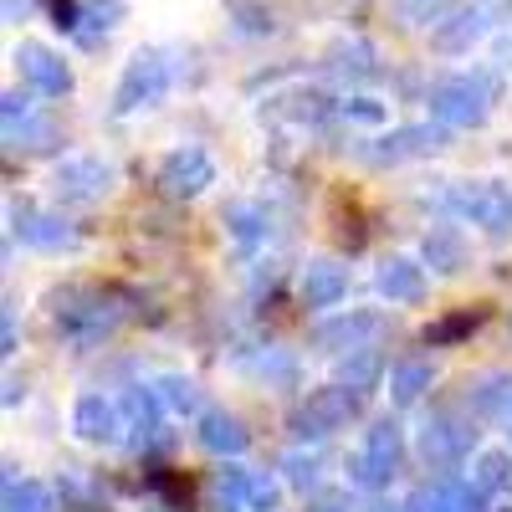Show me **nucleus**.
<instances>
[{
    "mask_svg": "<svg viewBox=\"0 0 512 512\" xmlns=\"http://www.w3.org/2000/svg\"><path fill=\"white\" fill-rule=\"evenodd\" d=\"M487 77H451V82H436L431 88V113L451 128H477L487 118Z\"/></svg>",
    "mask_w": 512,
    "mask_h": 512,
    "instance_id": "f257e3e1",
    "label": "nucleus"
},
{
    "mask_svg": "<svg viewBox=\"0 0 512 512\" xmlns=\"http://www.w3.org/2000/svg\"><path fill=\"white\" fill-rule=\"evenodd\" d=\"M364 405V390H354V384H328V390H313L303 400V410H297V425H303V436H328L338 431V425H349Z\"/></svg>",
    "mask_w": 512,
    "mask_h": 512,
    "instance_id": "f03ea898",
    "label": "nucleus"
},
{
    "mask_svg": "<svg viewBox=\"0 0 512 512\" xmlns=\"http://www.w3.org/2000/svg\"><path fill=\"white\" fill-rule=\"evenodd\" d=\"M451 205H456V216H466L482 231H507L512 226V190L497 185V180H466V185H456Z\"/></svg>",
    "mask_w": 512,
    "mask_h": 512,
    "instance_id": "7ed1b4c3",
    "label": "nucleus"
},
{
    "mask_svg": "<svg viewBox=\"0 0 512 512\" xmlns=\"http://www.w3.org/2000/svg\"><path fill=\"white\" fill-rule=\"evenodd\" d=\"M164 88H169V62H164L159 52H139L134 62L123 67V77H118L113 108H118V113L149 108V103H159V98H164Z\"/></svg>",
    "mask_w": 512,
    "mask_h": 512,
    "instance_id": "20e7f679",
    "label": "nucleus"
},
{
    "mask_svg": "<svg viewBox=\"0 0 512 512\" xmlns=\"http://www.w3.org/2000/svg\"><path fill=\"white\" fill-rule=\"evenodd\" d=\"M52 190L57 200L67 205H93L113 190V164L93 159V154H77V159H62L57 164V175H52Z\"/></svg>",
    "mask_w": 512,
    "mask_h": 512,
    "instance_id": "39448f33",
    "label": "nucleus"
},
{
    "mask_svg": "<svg viewBox=\"0 0 512 512\" xmlns=\"http://www.w3.org/2000/svg\"><path fill=\"white\" fill-rule=\"evenodd\" d=\"M395 466H400V431L384 420V425H374V431H369L364 451L349 456V477L359 487H384V482L395 477Z\"/></svg>",
    "mask_w": 512,
    "mask_h": 512,
    "instance_id": "423d86ee",
    "label": "nucleus"
},
{
    "mask_svg": "<svg viewBox=\"0 0 512 512\" xmlns=\"http://www.w3.org/2000/svg\"><path fill=\"white\" fill-rule=\"evenodd\" d=\"M210 180H216V164H210V154L195 149V144L175 149V154L159 164V190H164L169 200H190V195H200Z\"/></svg>",
    "mask_w": 512,
    "mask_h": 512,
    "instance_id": "0eeeda50",
    "label": "nucleus"
},
{
    "mask_svg": "<svg viewBox=\"0 0 512 512\" xmlns=\"http://www.w3.org/2000/svg\"><path fill=\"white\" fill-rule=\"evenodd\" d=\"M472 425H461L456 415H436L431 425L420 431V456L431 466H456L466 451H472Z\"/></svg>",
    "mask_w": 512,
    "mask_h": 512,
    "instance_id": "6e6552de",
    "label": "nucleus"
},
{
    "mask_svg": "<svg viewBox=\"0 0 512 512\" xmlns=\"http://www.w3.org/2000/svg\"><path fill=\"white\" fill-rule=\"evenodd\" d=\"M16 62H21V72H26V82H31L36 93L62 98V93L72 88V72H67V62H62L57 52H47V47H36V41H26V47L16 52Z\"/></svg>",
    "mask_w": 512,
    "mask_h": 512,
    "instance_id": "1a4fd4ad",
    "label": "nucleus"
},
{
    "mask_svg": "<svg viewBox=\"0 0 512 512\" xmlns=\"http://www.w3.org/2000/svg\"><path fill=\"white\" fill-rule=\"evenodd\" d=\"M379 328H384L379 313H349V318H333V323L313 328V344L328 349V354H354V349H364V338H374Z\"/></svg>",
    "mask_w": 512,
    "mask_h": 512,
    "instance_id": "9d476101",
    "label": "nucleus"
},
{
    "mask_svg": "<svg viewBox=\"0 0 512 512\" xmlns=\"http://www.w3.org/2000/svg\"><path fill=\"white\" fill-rule=\"evenodd\" d=\"M72 425H77L82 441L108 446V441H118V431H123V415H118V405L103 400V395H82L77 410H72Z\"/></svg>",
    "mask_w": 512,
    "mask_h": 512,
    "instance_id": "9b49d317",
    "label": "nucleus"
},
{
    "mask_svg": "<svg viewBox=\"0 0 512 512\" xmlns=\"http://www.w3.org/2000/svg\"><path fill=\"white\" fill-rule=\"evenodd\" d=\"M344 292H349V272L333 267V262H313L303 272V282H297V297H303L308 308H333Z\"/></svg>",
    "mask_w": 512,
    "mask_h": 512,
    "instance_id": "f8f14e48",
    "label": "nucleus"
},
{
    "mask_svg": "<svg viewBox=\"0 0 512 512\" xmlns=\"http://www.w3.org/2000/svg\"><path fill=\"white\" fill-rule=\"evenodd\" d=\"M492 11H497V6H466V11H456L446 26H436V47H441V52H466V47H472V41L492 26Z\"/></svg>",
    "mask_w": 512,
    "mask_h": 512,
    "instance_id": "ddd939ff",
    "label": "nucleus"
},
{
    "mask_svg": "<svg viewBox=\"0 0 512 512\" xmlns=\"http://www.w3.org/2000/svg\"><path fill=\"white\" fill-rule=\"evenodd\" d=\"M379 292L390 297V303H420V292H425V267L405 262V256H390V262L379 267Z\"/></svg>",
    "mask_w": 512,
    "mask_h": 512,
    "instance_id": "4468645a",
    "label": "nucleus"
},
{
    "mask_svg": "<svg viewBox=\"0 0 512 512\" xmlns=\"http://www.w3.org/2000/svg\"><path fill=\"white\" fill-rule=\"evenodd\" d=\"M482 487L472 482H441V487H425L420 492V502H415V512H482Z\"/></svg>",
    "mask_w": 512,
    "mask_h": 512,
    "instance_id": "2eb2a0df",
    "label": "nucleus"
},
{
    "mask_svg": "<svg viewBox=\"0 0 512 512\" xmlns=\"http://www.w3.org/2000/svg\"><path fill=\"white\" fill-rule=\"evenodd\" d=\"M436 149H441V134H436V128H400V134H390L369 159L400 164V159H420V154H436Z\"/></svg>",
    "mask_w": 512,
    "mask_h": 512,
    "instance_id": "dca6fc26",
    "label": "nucleus"
},
{
    "mask_svg": "<svg viewBox=\"0 0 512 512\" xmlns=\"http://www.w3.org/2000/svg\"><path fill=\"white\" fill-rule=\"evenodd\" d=\"M200 446H205V451H216V456H236V451H246L241 420L226 415V410H210V415L200 420Z\"/></svg>",
    "mask_w": 512,
    "mask_h": 512,
    "instance_id": "f3484780",
    "label": "nucleus"
},
{
    "mask_svg": "<svg viewBox=\"0 0 512 512\" xmlns=\"http://www.w3.org/2000/svg\"><path fill=\"white\" fill-rule=\"evenodd\" d=\"M482 323H487V308H482V303H477V308H461V313H451V318H441V323L425 328V344H456V338L477 333Z\"/></svg>",
    "mask_w": 512,
    "mask_h": 512,
    "instance_id": "a211bd4d",
    "label": "nucleus"
},
{
    "mask_svg": "<svg viewBox=\"0 0 512 512\" xmlns=\"http://www.w3.org/2000/svg\"><path fill=\"white\" fill-rule=\"evenodd\" d=\"M425 262H431L436 272H461L466 267V246L456 231H431L425 236Z\"/></svg>",
    "mask_w": 512,
    "mask_h": 512,
    "instance_id": "6ab92c4d",
    "label": "nucleus"
},
{
    "mask_svg": "<svg viewBox=\"0 0 512 512\" xmlns=\"http://www.w3.org/2000/svg\"><path fill=\"white\" fill-rule=\"evenodd\" d=\"M425 390H431V364H420V359H410V364H395V374H390V395H395L400 405L420 400Z\"/></svg>",
    "mask_w": 512,
    "mask_h": 512,
    "instance_id": "aec40b11",
    "label": "nucleus"
},
{
    "mask_svg": "<svg viewBox=\"0 0 512 512\" xmlns=\"http://www.w3.org/2000/svg\"><path fill=\"white\" fill-rule=\"evenodd\" d=\"M472 482H477L487 497H492V492H507V487H512V456H507V451H487V456H477Z\"/></svg>",
    "mask_w": 512,
    "mask_h": 512,
    "instance_id": "412c9836",
    "label": "nucleus"
},
{
    "mask_svg": "<svg viewBox=\"0 0 512 512\" xmlns=\"http://www.w3.org/2000/svg\"><path fill=\"white\" fill-rule=\"evenodd\" d=\"M16 231H21V241H31V246H72L67 221H52V216H26V221H16Z\"/></svg>",
    "mask_w": 512,
    "mask_h": 512,
    "instance_id": "4be33fe9",
    "label": "nucleus"
},
{
    "mask_svg": "<svg viewBox=\"0 0 512 512\" xmlns=\"http://www.w3.org/2000/svg\"><path fill=\"white\" fill-rule=\"evenodd\" d=\"M379 369H384V359H379L374 349H354V354L344 359V369H338V379L354 384V390H369V384L379 379Z\"/></svg>",
    "mask_w": 512,
    "mask_h": 512,
    "instance_id": "5701e85b",
    "label": "nucleus"
},
{
    "mask_svg": "<svg viewBox=\"0 0 512 512\" xmlns=\"http://www.w3.org/2000/svg\"><path fill=\"white\" fill-rule=\"evenodd\" d=\"M6 512H52V492L41 482H6Z\"/></svg>",
    "mask_w": 512,
    "mask_h": 512,
    "instance_id": "b1692460",
    "label": "nucleus"
},
{
    "mask_svg": "<svg viewBox=\"0 0 512 512\" xmlns=\"http://www.w3.org/2000/svg\"><path fill=\"white\" fill-rule=\"evenodd\" d=\"M123 410H128V420H134V431H139V441H149L159 425H154V395H144V390H128L123 395Z\"/></svg>",
    "mask_w": 512,
    "mask_h": 512,
    "instance_id": "393cba45",
    "label": "nucleus"
},
{
    "mask_svg": "<svg viewBox=\"0 0 512 512\" xmlns=\"http://www.w3.org/2000/svg\"><path fill=\"white\" fill-rule=\"evenodd\" d=\"M159 400H164L169 410H180V415H185V410H195L200 395H195V384H190V379H159Z\"/></svg>",
    "mask_w": 512,
    "mask_h": 512,
    "instance_id": "a878e982",
    "label": "nucleus"
},
{
    "mask_svg": "<svg viewBox=\"0 0 512 512\" xmlns=\"http://www.w3.org/2000/svg\"><path fill=\"white\" fill-rule=\"evenodd\" d=\"M246 472H241V466H221V472H216V492H221V502H246Z\"/></svg>",
    "mask_w": 512,
    "mask_h": 512,
    "instance_id": "bb28decb",
    "label": "nucleus"
},
{
    "mask_svg": "<svg viewBox=\"0 0 512 512\" xmlns=\"http://www.w3.org/2000/svg\"><path fill=\"white\" fill-rule=\"evenodd\" d=\"M154 487L164 492L169 507H185L190 502V477H169V472H154Z\"/></svg>",
    "mask_w": 512,
    "mask_h": 512,
    "instance_id": "cd10ccee",
    "label": "nucleus"
},
{
    "mask_svg": "<svg viewBox=\"0 0 512 512\" xmlns=\"http://www.w3.org/2000/svg\"><path fill=\"white\" fill-rule=\"evenodd\" d=\"M338 72H344V77H369L374 67H369V47H359V41H354V47H344V52H338Z\"/></svg>",
    "mask_w": 512,
    "mask_h": 512,
    "instance_id": "c85d7f7f",
    "label": "nucleus"
},
{
    "mask_svg": "<svg viewBox=\"0 0 512 512\" xmlns=\"http://www.w3.org/2000/svg\"><path fill=\"white\" fill-rule=\"evenodd\" d=\"M272 502H277V487H272L267 477H251V482H246V507H251V512H272Z\"/></svg>",
    "mask_w": 512,
    "mask_h": 512,
    "instance_id": "c756f323",
    "label": "nucleus"
},
{
    "mask_svg": "<svg viewBox=\"0 0 512 512\" xmlns=\"http://www.w3.org/2000/svg\"><path fill=\"white\" fill-rule=\"evenodd\" d=\"M226 221H231L236 241H256V210H251V205H236V210H231Z\"/></svg>",
    "mask_w": 512,
    "mask_h": 512,
    "instance_id": "7c9ffc66",
    "label": "nucleus"
},
{
    "mask_svg": "<svg viewBox=\"0 0 512 512\" xmlns=\"http://www.w3.org/2000/svg\"><path fill=\"white\" fill-rule=\"evenodd\" d=\"M82 11H88V16H93V26H103V31L118 21V6H113V0H82Z\"/></svg>",
    "mask_w": 512,
    "mask_h": 512,
    "instance_id": "2f4dec72",
    "label": "nucleus"
},
{
    "mask_svg": "<svg viewBox=\"0 0 512 512\" xmlns=\"http://www.w3.org/2000/svg\"><path fill=\"white\" fill-rule=\"evenodd\" d=\"M349 118H359V123H379L384 108H379L374 98H354V103H349Z\"/></svg>",
    "mask_w": 512,
    "mask_h": 512,
    "instance_id": "473e14b6",
    "label": "nucleus"
},
{
    "mask_svg": "<svg viewBox=\"0 0 512 512\" xmlns=\"http://www.w3.org/2000/svg\"><path fill=\"white\" fill-rule=\"evenodd\" d=\"M287 472H292V482H297V487H308V482H313V461L292 456V461H287Z\"/></svg>",
    "mask_w": 512,
    "mask_h": 512,
    "instance_id": "72a5a7b5",
    "label": "nucleus"
},
{
    "mask_svg": "<svg viewBox=\"0 0 512 512\" xmlns=\"http://www.w3.org/2000/svg\"><path fill=\"white\" fill-rule=\"evenodd\" d=\"M16 118H26V98L21 93H6V128L16 134Z\"/></svg>",
    "mask_w": 512,
    "mask_h": 512,
    "instance_id": "f704fd0d",
    "label": "nucleus"
},
{
    "mask_svg": "<svg viewBox=\"0 0 512 512\" xmlns=\"http://www.w3.org/2000/svg\"><path fill=\"white\" fill-rule=\"evenodd\" d=\"M26 11H31V0H6V16H11V21L26 16Z\"/></svg>",
    "mask_w": 512,
    "mask_h": 512,
    "instance_id": "c9c22d12",
    "label": "nucleus"
},
{
    "mask_svg": "<svg viewBox=\"0 0 512 512\" xmlns=\"http://www.w3.org/2000/svg\"><path fill=\"white\" fill-rule=\"evenodd\" d=\"M384 512H395V507H384Z\"/></svg>",
    "mask_w": 512,
    "mask_h": 512,
    "instance_id": "e433bc0d",
    "label": "nucleus"
}]
</instances>
